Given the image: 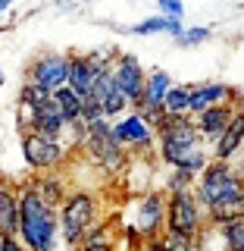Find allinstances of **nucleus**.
<instances>
[{
  "mask_svg": "<svg viewBox=\"0 0 244 251\" xmlns=\"http://www.w3.org/2000/svg\"><path fill=\"white\" fill-rule=\"evenodd\" d=\"M19 242L25 251H57L60 245L57 210L25 185H19Z\"/></svg>",
  "mask_w": 244,
  "mask_h": 251,
  "instance_id": "f257e3e1",
  "label": "nucleus"
},
{
  "mask_svg": "<svg viewBox=\"0 0 244 251\" xmlns=\"http://www.w3.org/2000/svg\"><path fill=\"white\" fill-rule=\"evenodd\" d=\"M194 198L200 201L203 210L216 207L222 201H235V198H244V176L232 163H207V170L198 176L194 182Z\"/></svg>",
  "mask_w": 244,
  "mask_h": 251,
  "instance_id": "f03ea898",
  "label": "nucleus"
},
{
  "mask_svg": "<svg viewBox=\"0 0 244 251\" xmlns=\"http://www.w3.org/2000/svg\"><path fill=\"white\" fill-rule=\"evenodd\" d=\"M100 204L91 192H69L66 201L60 204L57 210V223H60V239L66 242L69 248H82L85 232L97 223Z\"/></svg>",
  "mask_w": 244,
  "mask_h": 251,
  "instance_id": "7ed1b4c3",
  "label": "nucleus"
},
{
  "mask_svg": "<svg viewBox=\"0 0 244 251\" xmlns=\"http://www.w3.org/2000/svg\"><path fill=\"white\" fill-rule=\"evenodd\" d=\"M78 151H85V157H88L97 170H104L107 176H119V173L129 167V151H122L113 141V135H110V120L88 123V135H85Z\"/></svg>",
  "mask_w": 244,
  "mask_h": 251,
  "instance_id": "20e7f679",
  "label": "nucleus"
},
{
  "mask_svg": "<svg viewBox=\"0 0 244 251\" xmlns=\"http://www.w3.org/2000/svg\"><path fill=\"white\" fill-rule=\"evenodd\" d=\"M207 229V210L194 198V192L169 195L166 198V232L182 239H198Z\"/></svg>",
  "mask_w": 244,
  "mask_h": 251,
  "instance_id": "39448f33",
  "label": "nucleus"
},
{
  "mask_svg": "<svg viewBox=\"0 0 244 251\" xmlns=\"http://www.w3.org/2000/svg\"><path fill=\"white\" fill-rule=\"evenodd\" d=\"M25 82L38 85V88H44L50 94L66 88V82H69V57L66 53H57V50L38 53V57L25 66Z\"/></svg>",
  "mask_w": 244,
  "mask_h": 251,
  "instance_id": "423d86ee",
  "label": "nucleus"
},
{
  "mask_svg": "<svg viewBox=\"0 0 244 251\" xmlns=\"http://www.w3.org/2000/svg\"><path fill=\"white\" fill-rule=\"evenodd\" d=\"M19 138H22V160L35 173H57L69 157V148L63 141H47L35 132H25Z\"/></svg>",
  "mask_w": 244,
  "mask_h": 251,
  "instance_id": "0eeeda50",
  "label": "nucleus"
},
{
  "mask_svg": "<svg viewBox=\"0 0 244 251\" xmlns=\"http://www.w3.org/2000/svg\"><path fill=\"white\" fill-rule=\"evenodd\" d=\"M110 78H113L116 91L129 100V107H138L147 73H144V66H141V60L135 53H116L113 63H110Z\"/></svg>",
  "mask_w": 244,
  "mask_h": 251,
  "instance_id": "6e6552de",
  "label": "nucleus"
},
{
  "mask_svg": "<svg viewBox=\"0 0 244 251\" xmlns=\"http://www.w3.org/2000/svg\"><path fill=\"white\" fill-rule=\"evenodd\" d=\"M110 135H113V141L122 148V151L129 148V154H132V151H135V154H144V151H151L154 141H156L154 129H151L144 120H141L135 110L110 123Z\"/></svg>",
  "mask_w": 244,
  "mask_h": 251,
  "instance_id": "1a4fd4ad",
  "label": "nucleus"
},
{
  "mask_svg": "<svg viewBox=\"0 0 244 251\" xmlns=\"http://www.w3.org/2000/svg\"><path fill=\"white\" fill-rule=\"evenodd\" d=\"M132 226L144 235V242L160 239L166 232V195L160 192H147L135 201V220Z\"/></svg>",
  "mask_w": 244,
  "mask_h": 251,
  "instance_id": "9d476101",
  "label": "nucleus"
},
{
  "mask_svg": "<svg viewBox=\"0 0 244 251\" xmlns=\"http://www.w3.org/2000/svg\"><path fill=\"white\" fill-rule=\"evenodd\" d=\"M222 104H232V107H241V91L232 88L225 82H200V85H191V98H188V116H200L203 110L210 107H222Z\"/></svg>",
  "mask_w": 244,
  "mask_h": 251,
  "instance_id": "9b49d317",
  "label": "nucleus"
},
{
  "mask_svg": "<svg viewBox=\"0 0 244 251\" xmlns=\"http://www.w3.org/2000/svg\"><path fill=\"white\" fill-rule=\"evenodd\" d=\"M156 157L166 163L169 170H185L200 176L210 163V148L198 141V145H188V148H156Z\"/></svg>",
  "mask_w": 244,
  "mask_h": 251,
  "instance_id": "f8f14e48",
  "label": "nucleus"
},
{
  "mask_svg": "<svg viewBox=\"0 0 244 251\" xmlns=\"http://www.w3.org/2000/svg\"><path fill=\"white\" fill-rule=\"evenodd\" d=\"M241 145H244V104L235 107L229 126H225L222 135L213 141V148H210V160H213V163H232V157L241 151Z\"/></svg>",
  "mask_w": 244,
  "mask_h": 251,
  "instance_id": "ddd939ff",
  "label": "nucleus"
},
{
  "mask_svg": "<svg viewBox=\"0 0 244 251\" xmlns=\"http://www.w3.org/2000/svg\"><path fill=\"white\" fill-rule=\"evenodd\" d=\"M66 57H69V82L66 85L78 94V98H88L100 69L88 60V53H66Z\"/></svg>",
  "mask_w": 244,
  "mask_h": 251,
  "instance_id": "4468645a",
  "label": "nucleus"
},
{
  "mask_svg": "<svg viewBox=\"0 0 244 251\" xmlns=\"http://www.w3.org/2000/svg\"><path fill=\"white\" fill-rule=\"evenodd\" d=\"M232 113H235V107L222 104V107H210V110H203L200 116H194V126H198L200 141H210V145H213V141L222 135V129L229 126Z\"/></svg>",
  "mask_w": 244,
  "mask_h": 251,
  "instance_id": "2eb2a0df",
  "label": "nucleus"
},
{
  "mask_svg": "<svg viewBox=\"0 0 244 251\" xmlns=\"http://www.w3.org/2000/svg\"><path fill=\"white\" fill-rule=\"evenodd\" d=\"M0 235H19V185L0 182Z\"/></svg>",
  "mask_w": 244,
  "mask_h": 251,
  "instance_id": "dca6fc26",
  "label": "nucleus"
},
{
  "mask_svg": "<svg viewBox=\"0 0 244 251\" xmlns=\"http://www.w3.org/2000/svg\"><path fill=\"white\" fill-rule=\"evenodd\" d=\"M25 188H31V192L41 198L47 207H53V210H60V204L66 201V185H63V179L57 176V173H44V176H35V179H28Z\"/></svg>",
  "mask_w": 244,
  "mask_h": 251,
  "instance_id": "f3484780",
  "label": "nucleus"
},
{
  "mask_svg": "<svg viewBox=\"0 0 244 251\" xmlns=\"http://www.w3.org/2000/svg\"><path fill=\"white\" fill-rule=\"evenodd\" d=\"M172 85H176V82H172V75L163 73V69H154V73H147V78H144V91H141V100H138L135 110H141V107H163V98L169 94Z\"/></svg>",
  "mask_w": 244,
  "mask_h": 251,
  "instance_id": "a211bd4d",
  "label": "nucleus"
},
{
  "mask_svg": "<svg viewBox=\"0 0 244 251\" xmlns=\"http://www.w3.org/2000/svg\"><path fill=\"white\" fill-rule=\"evenodd\" d=\"M31 132H35V135H41V138H47V141H63V135H66V123L60 120V113H57V107H53V100L35 113Z\"/></svg>",
  "mask_w": 244,
  "mask_h": 251,
  "instance_id": "6ab92c4d",
  "label": "nucleus"
},
{
  "mask_svg": "<svg viewBox=\"0 0 244 251\" xmlns=\"http://www.w3.org/2000/svg\"><path fill=\"white\" fill-rule=\"evenodd\" d=\"M129 31H132V35H172V38H178V35L185 31V25H182V19H163V16H151V19L132 25Z\"/></svg>",
  "mask_w": 244,
  "mask_h": 251,
  "instance_id": "aec40b11",
  "label": "nucleus"
},
{
  "mask_svg": "<svg viewBox=\"0 0 244 251\" xmlns=\"http://www.w3.org/2000/svg\"><path fill=\"white\" fill-rule=\"evenodd\" d=\"M53 107H57V113H60V120L63 123H75V120H82V98H78V94L69 88H60V91H53Z\"/></svg>",
  "mask_w": 244,
  "mask_h": 251,
  "instance_id": "412c9836",
  "label": "nucleus"
},
{
  "mask_svg": "<svg viewBox=\"0 0 244 251\" xmlns=\"http://www.w3.org/2000/svg\"><path fill=\"white\" fill-rule=\"evenodd\" d=\"M188 98H191V85H172L169 94L163 98L166 116H188Z\"/></svg>",
  "mask_w": 244,
  "mask_h": 251,
  "instance_id": "4be33fe9",
  "label": "nucleus"
},
{
  "mask_svg": "<svg viewBox=\"0 0 244 251\" xmlns=\"http://www.w3.org/2000/svg\"><path fill=\"white\" fill-rule=\"evenodd\" d=\"M213 229H216L225 251H244V220H235V223H225V226H213Z\"/></svg>",
  "mask_w": 244,
  "mask_h": 251,
  "instance_id": "5701e85b",
  "label": "nucleus"
},
{
  "mask_svg": "<svg viewBox=\"0 0 244 251\" xmlns=\"http://www.w3.org/2000/svg\"><path fill=\"white\" fill-rule=\"evenodd\" d=\"M50 98H53L50 91L38 88V85H31V82H22V88H19V104H25V107H31V110L47 107V104H50Z\"/></svg>",
  "mask_w": 244,
  "mask_h": 251,
  "instance_id": "b1692460",
  "label": "nucleus"
},
{
  "mask_svg": "<svg viewBox=\"0 0 244 251\" xmlns=\"http://www.w3.org/2000/svg\"><path fill=\"white\" fill-rule=\"evenodd\" d=\"M194 182H198L194 173L169 170V176H166V198H169V195H182V192H194Z\"/></svg>",
  "mask_w": 244,
  "mask_h": 251,
  "instance_id": "393cba45",
  "label": "nucleus"
},
{
  "mask_svg": "<svg viewBox=\"0 0 244 251\" xmlns=\"http://www.w3.org/2000/svg\"><path fill=\"white\" fill-rule=\"evenodd\" d=\"M104 242H113V229H110V223H94L91 229L85 232L82 248H88V245H104Z\"/></svg>",
  "mask_w": 244,
  "mask_h": 251,
  "instance_id": "a878e982",
  "label": "nucleus"
},
{
  "mask_svg": "<svg viewBox=\"0 0 244 251\" xmlns=\"http://www.w3.org/2000/svg\"><path fill=\"white\" fill-rule=\"evenodd\" d=\"M160 239L166 251H198V239H182V235H172V232H163Z\"/></svg>",
  "mask_w": 244,
  "mask_h": 251,
  "instance_id": "bb28decb",
  "label": "nucleus"
},
{
  "mask_svg": "<svg viewBox=\"0 0 244 251\" xmlns=\"http://www.w3.org/2000/svg\"><path fill=\"white\" fill-rule=\"evenodd\" d=\"M207 38H210V28H207V25H200V28L194 25V28H185L182 35L176 38V44H178V47H188V44H203Z\"/></svg>",
  "mask_w": 244,
  "mask_h": 251,
  "instance_id": "cd10ccee",
  "label": "nucleus"
},
{
  "mask_svg": "<svg viewBox=\"0 0 244 251\" xmlns=\"http://www.w3.org/2000/svg\"><path fill=\"white\" fill-rule=\"evenodd\" d=\"M97 120H104V107L88 94V98H82V123L88 126V123H97Z\"/></svg>",
  "mask_w": 244,
  "mask_h": 251,
  "instance_id": "c85d7f7f",
  "label": "nucleus"
},
{
  "mask_svg": "<svg viewBox=\"0 0 244 251\" xmlns=\"http://www.w3.org/2000/svg\"><path fill=\"white\" fill-rule=\"evenodd\" d=\"M35 113H38V110H31V107H25V104H16V126H19V135H25V132H31Z\"/></svg>",
  "mask_w": 244,
  "mask_h": 251,
  "instance_id": "c756f323",
  "label": "nucleus"
},
{
  "mask_svg": "<svg viewBox=\"0 0 244 251\" xmlns=\"http://www.w3.org/2000/svg\"><path fill=\"white\" fill-rule=\"evenodd\" d=\"M185 3L182 0H160V16L163 19H182Z\"/></svg>",
  "mask_w": 244,
  "mask_h": 251,
  "instance_id": "7c9ffc66",
  "label": "nucleus"
},
{
  "mask_svg": "<svg viewBox=\"0 0 244 251\" xmlns=\"http://www.w3.org/2000/svg\"><path fill=\"white\" fill-rule=\"evenodd\" d=\"M82 251H119V248H116V242H104V245H88Z\"/></svg>",
  "mask_w": 244,
  "mask_h": 251,
  "instance_id": "2f4dec72",
  "label": "nucleus"
},
{
  "mask_svg": "<svg viewBox=\"0 0 244 251\" xmlns=\"http://www.w3.org/2000/svg\"><path fill=\"white\" fill-rule=\"evenodd\" d=\"M144 251H166V248H163V239H151V242H144Z\"/></svg>",
  "mask_w": 244,
  "mask_h": 251,
  "instance_id": "473e14b6",
  "label": "nucleus"
},
{
  "mask_svg": "<svg viewBox=\"0 0 244 251\" xmlns=\"http://www.w3.org/2000/svg\"><path fill=\"white\" fill-rule=\"evenodd\" d=\"M6 6H10V0H0V13H3V10H6Z\"/></svg>",
  "mask_w": 244,
  "mask_h": 251,
  "instance_id": "72a5a7b5",
  "label": "nucleus"
},
{
  "mask_svg": "<svg viewBox=\"0 0 244 251\" xmlns=\"http://www.w3.org/2000/svg\"><path fill=\"white\" fill-rule=\"evenodd\" d=\"M0 85H3V69H0Z\"/></svg>",
  "mask_w": 244,
  "mask_h": 251,
  "instance_id": "f704fd0d",
  "label": "nucleus"
},
{
  "mask_svg": "<svg viewBox=\"0 0 244 251\" xmlns=\"http://www.w3.org/2000/svg\"><path fill=\"white\" fill-rule=\"evenodd\" d=\"M69 251H82V248H69Z\"/></svg>",
  "mask_w": 244,
  "mask_h": 251,
  "instance_id": "c9c22d12",
  "label": "nucleus"
},
{
  "mask_svg": "<svg viewBox=\"0 0 244 251\" xmlns=\"http://www.w3.org/2000/svg\"><path fill=\"white\" fill-rule=\"evenodd\" d=\"M241 154H244V145H241Z\"/></svg>",
  "mask_w": 244,
  "mask_h": 251,
  "instance_id": "e433bc0d",
  "label": "nucleus"
}]
</instances>
